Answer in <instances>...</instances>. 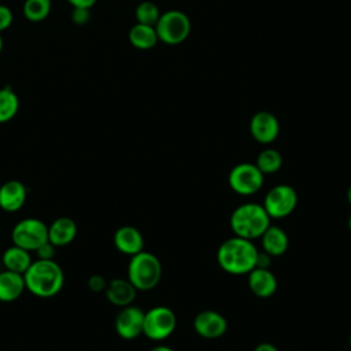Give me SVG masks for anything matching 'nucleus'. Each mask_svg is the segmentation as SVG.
I'll return each instance as SVG.
<instances>
[{"mask_svg":"<svg viewBox=\"0 0 351 351\" xmlns=\"http://www.w3.org/2000/svg\"><path fill=\"white\" fill-rule=\"evenodd\" d=\"M12 19H14V16H12L11 10L7 5L0 4V33L11 26Z\"/></svg>","mask_w":351,"mask_h":351,"instance_id":"28","label":"nucleus"},{"mask_svg":"<svg viewBox=\"0 0 351 351\" xmlns=\"http://www.w3.org/2000/svg\"><path fill=\"white\" fill-rule=\"evenodd\" d=\"M144 314L140 307L129 304L121 307V311L115 317V332L119 337L125 340H133L143 333V324H144Z\"/></svg>","mask_w":351,"mask_h":351,"instance_id":"10","label":"nucleus"},{"mask_svg":"<svg viewBox=\"0 0 351 351\" xmlns=\"http://www.w3.org/2000/svg\"><path fill=\"white\" fill-rule=\"evenodd\" d=\"M229 223L234 236L252 241L270 226V217L262 204L244 203L233 210Z\"/></svg>","mask_w":351,"mask_h":351,"instance_id":"3","label":"nucleus"},{"mask_svg":"<svg viewBox=\"0 0 351 351\" xmlns=\"http://www.w3.org/2000/svg\"><path fill=\"white\" fill-rule=\"evenodd\" d=\"M19 110V99L11 88L0 89V123L11 121Z\"/></svg>","mask_w":351,"mask_h":351,"instance_id":"22","label":"nucleus"},{"mask_svg":"<svg viewBox=\"0 0 351 351\" xmlns=\"http://www.w3.org/2000/svg\"><path fill=\"white\" fill-rule=\"evenodd\" d=\"M254 351H278V348L274 344L269 343V341H263V343H259L254 348Z\"/></svg>","mask_w":351,"mask_h":351,"instance_id":"32","label":"nucleus"},{"mask_svg":"<svg viewBox=\"0 0 351 351\" xmlns=\"http://www.w3.org/2000/svg\"><path fill=\"white\" fill-rule=\"evenodd\" d=\"M33 259L30 256V251L23 250L18 245H11L4 250L1 255V265L5 270L23 274L29 266L32 265Z\"/></svg>","mask_w":351,"mask_h":351,"instance_id":"20","label":"nucleus"},{"mask_svg":"<svg viewBox=\"0 0 351 351\" xmlns=\"http://www.w3.org/2000/svg\"><path fill=\"white\" fill-rule=\"evenodd\" d=\"M1 49H3V37L0 34V53H1Z\"/></svg>","mask_w":351,"mask_h":351,"instance_id":"35","label":"nucleus"},{"mask_svg":"<svg viewBox=\"0 0 351 351\" xmlns=\"http://www.w3.org/2000/svg\"><path fill=\"white\" fill-rule=\"evenodd\" d=\"M74 8H90L96 0H67Z\"/></svg>","mask_w":351,"mask_h":351,"instance_id":"31","label":"nucleus"},{"mask_svg":"<svg viewBox=\"0 0 351 351\" xmlns=\"http://www.w3.org/2000/svg\"><path fill=\"white\" fill-rule=\"evenodd\" d=\"M71 19L77 25H84L89 21V10L88 8H74L71 12Z\"/></svg>","mask_w":351,"mask_h":351,"instance_id":"29","label":"nucleus"},{"mask_svg":"<svg viewBox=\"0 0 351 351\" xmlns=\"http://www.w3.org/2000/svg\"><path fill=\"white\" fill-rule=\"evenodd\" d=\"M129 41L137 49H151L159 41L155 26L136 23L129 30Z\"/></svg>","mask_w":351,"mask_h":351,"instance_id":"21","label":"nucleus"},{"mask_svg":"<svg viewBox=\"0 0 351 351\" xmlns=\"http://www.w3.org/2000/svg\"><path fill=\"white\" fill-rule=\"evenodd\" d=\"M27 197V188L22 181L10 180L0 185V208L7 213L19 211Z\"/></svg>","mask_w":351,"mask_h":351,"instance_id":"13","label":"nucleus"},{"mask_svg":"<svg viewBox=\"0 0 351 351\" xmlns=\"http://www.w3.org/2000/svg\"><path fill=\"white\" fill-rule=\"evenodd\" d=\"M55 248H56V247H55L52 243L47 241V243H44L43 245H40L34 252H36V255H37V259H53L55 252H56Z\"/></svg>","mask_w":351,"mask_h":351,"instance_id":"27","label":"nucleus"},{"mask_svg":"<svg viewBox=\"0 0 351 351\" xmlns=\"http://www.w3.org/2000/svg\"><path fill=\"white\" fill-rule=\"evenodd\" d=\"M298 204V193L288 184L273 186L265 196L263 207L270 218L281 219L293 213Z\"/></svg>","mask_w":351,"mask_h":351,"instance_id":"9","label":"nucleus"},{"mask_svg":"<svg viewBox=\"0 0 351 351\" xmlns=\"http://www.w3.org/2000/svg\"><path fill=\"white\" fill-rule=\"evenodd\" d=\"M250 132L255 141L261 144L273 143L280 133V123L274 114L259 111L250 121Z\"/></svg>","mask_w":351,"mask_h":351,"instance_id":"12","label":"nucleus"},{"mask_svg":"<svg viewBox=\"0 0 351 351\" xmlns=\"http://www.w3.org/2000/svg\"><path fill=\"white\" fill-rule=\"evenodd\" d=\"M347 200H348V203L351 204V185H350V188L347 189Z\"/></svg>","mask_w":351,"mask_h":351,"instance_id":"34","label":"nucleus"},{"mask_svg":"<svg viewBox=\"0 0 351 351\" xmlns=\"http://www.w3.org/2000/svg\"><path fill=\"white\" fill-rule=\"evenodd\" d=\"M114 245L119 252L133 256L144 250V237L137 228L123 225L114 233Z\"/></svg>","mask_w":351,"mask_h":351,"instance_id":"14","label":"nucleus"},{"mask_svg":"<svg viewBox=\"0 0 351 351\" xmlns=\"http://www.w3.org/2000/svg\"><path fill=\"white\" fill-rule=\"evenodd\" d=\"M258 248L251 240L234 236L225 240L217 251L219 267L233 276L248 274L256 266Z\"/></svg>","mask_w":351,"mask_h":351,"instance_id":"2","label":"nucleus"},{"mask_svg":"<svg viewBox=\"0 0 351 351\" xmlns=\"http://www.w3.org/2000/svg\"><path fill=\"white\" fill-rule=\"evenodd\" d=\"M255 165L263 174H274L282 166V156L277 149L266 148L258 154Z\"/></svg>","mask_w":351,"mask_h":351,"instance_id":"23","label":"nucleus"},{"mask_svg":"<svg viewBox=\"0 0 351 351\" xmlns=\"http://www.w3.org/2000/svg\"><path fill=\"white\" fill-rule=\"evenodd\" d=\"M12 244L27 251H36L48 241V225L38 218H23L11 230Z\"/></svg>","mask_w":351,"mask_h":351,"instance_id":"6","label":"nucleus"},{"mask_svg":"<svg viewBox=\"0 0 351 351\" xmlns=\"http://www.w3.org/2000/svg\"><path fill=\"white\" fill-rule=\"evenodd\" d=\"M350 346H351V335H350Z\"/></svg>","mask_w":351,"mask_h":351,"instance_id":"37","label":"nucleus"},{"mask_svg":"<svg viewBox=\"0 0 351 351\" xmlns=\"http://www.w3.org/2000/svg\"><path fill=\"white\" fill-rule=\"evenodd\" d=\"M270 255L263 252H258V258H256V266L255 267H261V269H269L271 261H270Z\"/></svg>","mask_w":351,"mask_h":351,"instance_id":"30","label":"nucleus"},{"mask_svg":"<svg viewBox=\"0 0 351 351\" xmlns=\"http://www.w3.org/2000/svg\"><path fill=\"white\" fill-rule=\"evenodd\" d=\"M107 287V281L103 276L100 274H93L89 277L88 280V288L92 291V292H104Z\"/></svg>","mask_w":351,"mask_h":351,"instance_id":"26","label":"nucleus"},{"mask_svg":"<svg viewBox=\"0 0 351 351\" xmlns=\"http://www.w3.org/2000/svg\"><path fill=\"white\" fill-rule=\"evenodd\" d=\"M262 240V248L266 254H269L270 256H280L282 255L289 245V240H288V234L285 233L284 229L278 228V226H273L270 225L263 234L261 236Z\"/></svg>","mask_w":351,"mask_h":351,"instance_id":"19","label":"nucleus"},{"mask_svg":"<svg viewBox=\"0 0 351 351\" xmlns=\"http://www.w3.org/2000/svg\"><path fill=\"white\" fill-rule=\"evenodd\" d=\"M51 12V0H25L23 14L30 22L44 21Z\"/></svg>","mask_w":351,"mask_h":351,"instance_id":"24","label":"nucleus"},{"mask_svg":"<svg viewBox=\"0 0 351 351\" xmlns=\"http://www.w3.org/2000/svg\"><path fill=\"white\" fill-rule=\"evenodd\" d=\"M149 351H174V350L169 346H155Z\"/></svg>","mask_w":351,"mask_h":351,"instance_id":"33","label":"nucleus"},{"mask_svg":"<svg viewBox=\"0 0 351 351\" xmlns=\"http://www.w3.org/2000/svg\"><path fill=\"white\" fill-rule=\"evenodd\" d=\"M155 30L159 41L167 45H177L186 40L191 33V21L180 10H170L160 14Z\"/></svg>","mask_w":351,"mask_h":351,"instance_id":"5","label":"nucleus"},{"mask_svg":"<svg viewBox=\"0 0 351 351\" xmlns=\"http://www.w3.org/2000/svg\"><path fill=\"white\" fill-rule=\"evenodd\" d=\"M77 232L78 228L74 219L70 217H59L48 225V241L55 247H63L75 239Z\"/></svg>","mask_w":351,"mask_h":351,"instance_id":"15","label":"nucleus"},{"mask_svg":"<svg viewBox=\"0 0 351 351\" xmlns=\"http://www.w3.org/2000/svg\"><path fill=\"white\" fill-rule=\"evenodd\" d=\"M265 174L255 163H239L229 171L228 182L233 192L241 196H251L261 191Z\"/></svg>","mask_w":351,"mask_h":351,"instance_id":"8","label":"nucleus"},{"mask_svg":"<svg viewBox=\"0 0 351 351\" xmlns=\"http://www.w3.org/2000/svg\"><path fill=\"white\" fill-rule=\"evenodd\" d=\"M136 19L137 23H143V25H149V26H155L159 16H160V11L158 8V5L152 1H141L137 7H136Z\"/></svg>","mask_w":351,"mask_h":351,"instance_id":"25","label":"nucleus"},{"mask_svg":"<svg viewBox=\"0 0 351 351\" xmlns=\"http://www.w3.org/2000/svg\"><path fill=\"white\" fill-rule=\"evenodd\" d=\"M162 277V263L152 252L141 251L130 256L128 265V280L137 291L155 288Z\"/></svg>","mask_w":351,"mask_h":351,"instance_id":"4","label":"nucleus"},{"mask_svg":"<svg viewBox=\"0 0 351 351\" xmlns=\"http://www.w3.org/2000/svg\"><path fill=\"white\" fill-rule=\"evenodd\" d=\"M177 318L171 308L166 306H156L145 311L143 335L154 341L167 339L176 329Z\"/></svg>","mask_w":351,"mask_h":351,"instance_id":"7","label":"nucleus"},{"mask_svg":"<svg viewBox=\"0 0 351 351\" xmlns=\"http://www.w3.org/2000/svg\"><path fill=\"white\" fill-rule=\"evenodd\" d=\"M26 289L37 298H52L64 285L63 269L55 259H36L23 273Z\"/></svg>","mask_w":351,"mask_h":351,"instance_id":"1","label":"nucleus"},{"mask_svg":"<svg viewBox=\"0 0 351 351\" xmlns=\"http://www.w3.org/2000/svg\"><path fill=\"white\" fill-rule=\"evenodd\" d=\"M348 229L351 232V214H350V218H348Z\"/></svg>","mask_w":351,"mask_h":351,"instance_id":"36","label":"nucleus"},{"mask_svg":"<svg viewBox=\"0 0 351 351\" xmlns=\"http://www.w3.org/2000/svg\"><path fill=\"white\" fill-rule=\"evenodd\" d=\"M26 291L23 274L10 270H0V302L10 303L21 298Z\"/></svg>","mask_w":351,"mask_h":351,"instance_id":"18","label":"nucleus"},{"mask_svg":"<svg viewBox=\"0 0 351 351\" xmlns=\"http://www.w3.org/2000/svg\"><path fill=\"white\" fill-rule=\"evenodd\" d=\"M195 332L203 339H218L225 335L228 329L226 318L214 310H203L196 314L193 319Z\"/></svg>","mask_w":351,"mask_h":351,"instance_id":"11","label":"nucleus"},{"mask_svg":"<svg viewBox=\"0 0 351 351\" xmlns=\"http://www.w3.org/2000/svg\"><path fill=\"white\" fill-rule=\"evenodd\" d=\"M137 289L128 278H114L107 282L104 295L107 300L118 307H125L133 303Z\"/></svg>","mask_w":351,"mask_h":351,"instance_id":"17","label":"nucleus"},{"mask_svg":"<svg viewBox=\"0 0 351 351\" xmlns=\"http://www.w3.org/2000/svg\"><path fill=\"white\" fill-rule=\"evenodd\" d=\"M248 287L258 298H270L277 291V278L269 269L254 267L248 273Z\"/></svg>","mask_w":351,"mask_h":351,"instance_id":"16","label":"nucleus"}]
</instances>
